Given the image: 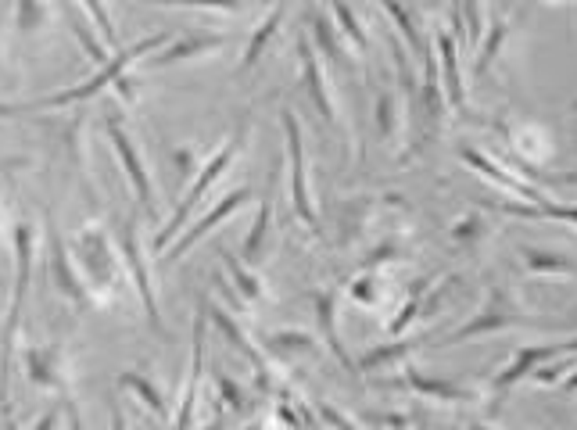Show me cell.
Returning <instances> with one entry per match:
<instances>
[{"instance_id": "1", "label": "cell", "mask_w": 577, "mask_h": 430, "mask_svg": "<svg viewBox=\"0 0 577 430\" xmlns=\"http://www.w3.org/2000/svg\"><path fill=\"white\" fill-rule=\"evenodd\" d=\"M162 43H169V36L165 33L144 36V40H137L133 47H126V51L112 54V61L101 65V69H97L90 79H83V83L69 86V90H58V94H47V97H40V101L0 104V115H33V112H51V108H65V104H76V101H94V97H101L112 83L126 79V69H130L133 61L144 58V54H151V51H158Z\"/></svg>"}, {"instance_id": "2", "label": "cell", "mask_w": 577, "mask_h": 430, "mask_svg": "<svg viewBox=\"0 0 577 430\" xmlns=\"http://www.w3.org/2000/svg\"><path fill=\"white\" fill-rule=\"evenodd\" d=\"M11 241H15V291H11V309L4 319V344H0V409L4 416L11 413V362H15V341L18 327H22V312H26V294L29 280H33V226L26 219H18L15 230H11Z\"/></svg>"}, {"instance_id": "3", "label": "cell", "mask_w": 577, "mask_h": 430, "mask_svg": "<svg viewBox=\"0 0 577 430\" xmlns=\"http://www.w3.org/2000/svg\"><path fill=\"white\" fill-rule=\"evenodd\" d=\"M244 129H248V126L237 129V137L226 140V144L219 147L216 155L208 158V162L198 169V176H194V183H190L187 198H183V201H180V208H176V212H173V219H169V223H165L162 230L155 233V251H165V248H169V241H173L176 233H180L183 226H187V219H190V215H194V208L201 205V198H205L208 190H212V183H216L219 176H223V172H226V165L233 162V155L241 151V144H244Z\"/></svg>"}, {"instance_id": "4", "label": "cell", "mask_w": 577, "mask_h": 430, "mask_svg": "<svg viewBox=\"0 0 577 430\" xmlns=\"http://www.w3.org/2000/svg\"><path fill=\"white\" fill-rule=\"evenodd\" d=\"M560 355H577V337H570V341H556V344H531V348H517L513 359L506 362V370H502L499 377H495V384H491V416L499 413L502 402H506V395L520 384V380H527L538 366H545L549 359H560Z\"/></svg>"}, {"instance_id": "5", "label": "cell", "mask_w": 577, "mask_h": 430, "mask_svg": "<svg viewBox=\"0 0 577 430\" xmlns=\"http://www.w3.org/2000/svg\"><path fill=\"white\" fill-rule=\"evenodd\" d=\"M280 122H284V140H287V165H291V187H287V198H291L294 215L309 226L312 233H319V215L316 205H312L309 194V172H305V140H302V126L291 112H280Z\"/></svg>"}, {"instance_id": "6", "label": "cell", "mask_w": 577, "mask_h": 430, "mask_svg": "<svg viewBox=\"0 0 577 430\" xmlns=\"http://www.w3.org/2000/svg\"><path fill=\"white\" fill-rule=\"evenodd\" d=\"M104 133H108V140H112L115 155H119L122 169H126V176L133 180V190H137L140 205H144L147 219H158V194H155V180H151V172H147L144 158H140L137 144H133L130 129L122 126V119L115 112H108V119H104Z\"/></svg>"}, {"instance_id": "7", "label": "cell", "mask_w": 577, "mask_h": 430, "mask_svg": "<svg viewBox=\"0 0 577 430\" xmlns=\"http://www.w3.org/2000/svg\"><path fill=\"white\" fill-rule=\"evenodd\" d=\"M509 327H549L552 330V327H560V323H545V319L520 316V312H513L506 301H502V294H495V298H488V305H484L470 323H463V327L452 330V334H445V337H434V344L445 348V344L474 341V337H484V334H502V330H509Z\"/></svg>"}, {"instance_id": "8", "label": "cell", "mask_w": 577, "mask_h": 430, "mask_svg": "<svg viewBox=\"0 0 577 430\" xmlns=\"http://www.w3.org/2000/svg\"><path fill=\"white\" fill-rule=\"evenodd\" d=\"M76 251H79V266L87 269L83 280L90 284V291L97 298L108 294V287L115 284V269H119V258L112 255V241H108V233L101 226H83L76 241Z\"/></svg>"}, {"instance_id": "9", "label": "cell", "mask_w": 577, "mask_h": 430, "mask_svg": "<svg viewBox=\"0 0 577 430\" xmlns=\"http://www.w3.org/2000/svg\"><path fill=\"white\" fill-rule=\"evenodd\" d=\"M119 251L126 258V266H130V276L133 284H137V294L144 301V312L151 319V327L155 334H165V323H162V312H158V298H155V284H151V276H147V266H144V251H140V219L130 215L119 230Z\"/></svg>"}, {"instance_id": "10", "label": "cell", "mask_w": 577, "mask_h": 430, "mask_svg": "<svg viewBox=\"0 0 577 430\" xmlns=\"http://www.w3.org/2000/svg\"><path fill=\"white\" fill-rule=\"evenodd\" d=\"M51 273H54V287H58V291L65 294L79 312L97 309V305H101V298L90 291V284L83 280V273H76V262H72L69 248H65V241H61V233L54 230V226H51Z\"/></svg>"}, {"instance_id": "11", "label": "cell", "mask_w": 577, "mask_h": 430, "mask_svg": "<svg viewBox=\"0 0 577 430\" xmlns=\"http://www.w3.org/2000/svg\"><path fill=\"white\" fill-rule=\"evenodd\" d=\"M201 373H205V312H194V341H190V370L183 380V402L180 413H176L173 430H190L194 427V416H198V387Z\"/></svg>"}, {"instance_id": "12", "label": "cell", "mask_w": 577, "mask_h": 430, "mask_svg": "<svg viewBox=\"0 0 577 430\" xmlns=\"http://www.w3.org/2000/svg\"><path fill=\"white\" fill-rule=\"evenodd\" d=\"M251 194H255V190H251V187H241V190H233V194H226V198L219 201V205L212 208V212H208L205 219H201V223L194 226V230H187V233H183V237H180V244H176V248H165V251H162V258H165V262H173V258H183V255H187V251L194 248V244H198L208 230H216V226H219V223H226V219H230V215L237 212V208H241V205H248V201H251Z\"/></svg>"}, {"instance_id": "13", "label": "cell", "mask_w": 577, "mask_h": 430, "mask_svg": "<svg viewBox=\"0 0 577 430\" xmlns=\"http://www.w3.org/2000/svg\"><path fill=\"white\" fill-rule=\"evenodd\" d=\"M26 373H29V384L33 387H51V391L69 387V362H65V352H61L58 344L29 348Z\"/></svg>"}, {"instance_id": "14", "label": "cell", "mask_w": 577, "mask_h": 430, "mask_svg": "<svg viewBox=\"0 0 577 430\" xmlns=\"http://www.w3.org/2000/svg\"><path fill=\"white\" fill-rule=\"evenodd\" d=\"M298 54H302L305 86H309V97H312V104H316L319 119L327 122L330 129H341V115H337L334 94H330L327 76H323V61L316 58V51H312V43H302V47H298Z\"/></svg>"}, {"instance_id": "15", "label": "cell", "mask_w": 577, "mask_h": 430, "mask_svg": "<svg viewBox=\"0 0 577 430\" xmlns=\"http://www.w3.org/2000/svg\"><path fill=\"white\" fill-rule=\"evenodd\" d=\"M208 312H212V319H216V327L226 334V341H230L233 348H237V352H241L244 359H248L251 366H255V380H259V387H266V391H273V370H269V362L259 355V348H255V344H251L248 337H244L241 323H237V319H230V316H226V312L219 309V305H208Z\"/></svg>"}, {"instance_id": "16", "label": "cell", "mask_w": 577, "mask_h": 430, "mask_svg": "<svg viewBox=\"0 0 577 430\" xmlns=\"http://www.w3.org/2000/svg\"><path fill=\"white\" fill-rule=\"evenodd\" d=\"M316 319H319V330H323V337H327V344H330V352L337 355V362H341V366H345L348 373L359 370L352 355L345 352L341 337H337V291L316 294Z\"/></svg>"}, {"instance_id": "17", "label": "cell", "mask_w": 577, "mask_h": 430, "mask_svg": "<svg viewBox=\"0 0 577 430\" xmlns=\"http://www.w3.org/2000/svg\"><path fill=\"white\" fill-rule=\"evenodd\" d=\"M223 43H226V36H187V40H176V43H169L165 51H158L155 58L147 61V69H165V65H173V61L198 58V54L219 51Z\"/></svg>"}, {"instance_id": "18", "label": "cell", "mask_w": 577, "mask_h": 430, "mask_svg": "<svg viewBox=\"0 0 577 430\" xmlns=\"http://www.w3.org/2000/svg\"><path fill=\"white\" fill-rule=\"evenodd\" d=\"M405 384L413 387V391H420V395L427 398H438V402H474L477 391L474 387H459V384H445V380H431V377H423L420 370H405Z\"/></svg>"}, {"instance_id": "19", "label": "cell", "mask_w": 577, "mask_h": 430, "mask_svg": "<svg viewBox=\"0 0 577 430\" xmlns=\"http://www.w3.org/2000/svg\"><path fill=\"white\" fill-rule=\"evenodd\" d=\"M119 384L126 387V391H133V395H137L140 402L147 405V413L155 416L158 423L169 420V402H165V395L158 391V384L151 377H144V373H137V370H126L119 377Z\"/></svg>"}, {"instance_id": "20", "label": "cell", "mask_w": 577, "mask_h": 430, "mask_svg": "<svg viewBox=\"0 0 577 430\" xmlns=\"http://www.w3.org/2000/svg\"><path fill=\"white\" fill-rule=\"evenodd\" d=\"M438 47H441V65H445V104L452 112H463V72H459L456 61V40L448 33H441Z\"/></svg>"}, {"instance_id": "21", "label": "cell", "mask_w": 577, "mask_h": 430, "mask_svg": "<svg viewBox=\"0 0 577 430\" xmlns=\"http://www.w3.org/2000/svg\"><path fill=\"white\" fill-rule=\"evenodd\" d=\"M280 22H284V8H273V11H269L266 22H262V26L255 29V36H251V43H248V51H244V58H241V69H237V72H241V76H248L251 65H255V61H259L262 54H266L269 40H273V36H276Z\"/></svg>"}, {"instance_id": "22", "label": "cell", "mask_w": 577, "mask_h": 430, "mask_svg": "<svg viewBox=\"0 0 577 430\" xmlns=\"http://www.w3.org/2000/svg\"><path fill=\"white\" fill-rule=\"evenodd\" d=\"M427 341H434V334H423V337H409V341H398V344H388V348H370V352L362 355L355 366H359L362 373H370V370H377V366H384V362H391V359H405L409 352H416L420 344H427Z\"/></svg>"}, {"instance_id": "23", "label": "cell", "mask_w": 577, "mask_h": 430, "mask_svg": "<svg viewBox=\"0 0 577 430\" xmlns=\"http://www.w3.org/2000/svg\"><path fill=\"white\" fill-rule=\"evenodd\" d=\"M520 258H524V266L531 276H549V273H563V276H574L577 269L570 266L567 258L560 255H545L538 248H520Z\"/></svg>"}, {"instance_id": "24", "label": "cell", "mask_w": 577, "mask_h": 430, "mask_svg": "<svg viewBox=\"0 0 577 430\" xmlns=\"http://www.w3.org/2000/svg\"><path fill=\"white\" fill-rule=\"evenodd\" d=\"M269 219H273V205H262L259 215H255V223H251L248 237H244V258L248 262H262V255H266V233H269Z\"/></svg>"}, {"instance_id": "25", "label": "cell", "mask_w": 577, "mask_h": 430, "mask_svg": "<svg viewBox=\"0 0 577 430\" xmlns=\"http://www.w3.org/2000/svg\"><path fill=\"white\" fill-rule=\"evenodd\" d=\"M69 26H72V33H76V40L83 43V51L90 54V61H94V65H108V61H112V51H108V47H101L97 33L87 26V22H83V18L76 15V11L69 15Z\"/></svg>"}, {"instance_id": "26", "label": "cell", "mask_w": 577, "mask_h": 430, "mask_svg": "<svg viewBox=\"0 0 577 430\" xmlns=\"http://www.w3.org/2000/svg\"><path fill=\"white\" fill-rule=\"evenodd\" d=\"M377 4H380V8H384V11H388L391 22H395V26L405 33V43L413 47V54H427V47H423L420 33H416V26H413V15H409V8H402L398 0H377Z\"/></svg>"}, {"instance_id": "27", "label": "cell", "mask_w": 577, "mask_h": 430, "mask_svg": "<svg viewBox=\"0 0 577 430\" xmlns=\"http://www.w3.org/2000/svg\"><path fill=\"white\" fill-rule=\"evenodd\" d=\"M330 11L337 15V26H341V33L348 36V40L359 47V51H366V29L359 26V18H355V11L348 8L345 0H330Z\"/></svg>"}, {"instance_id": "28", "label": "cell", "mask_w": 577, "mask_h": 430, "mask_svg": "<svg viewBox=\"0 0 577 430\" xmlns=\"http://www.w3.org/2000/svg\"><path fill=\"white\" fill-rule=\"evenodd\" d=\"M83 8L90 11L94 26L101 29L104 43H108V51H119V29H115L112 15H108V8H104V0H83Z\"/></svg>"}, {"instance_id": "29", "label": "cell", "mask_w": 577, "mask_h": 430, "mask_svg": "<svg viewBox=\"0 0 577 430\" xmlns=\"http://www.w3.org/2000/svg\"><path fill=\"white\" fill-rule=\"evenodd\" d=\"M223 266L230 269L233 284L241 287L244 298H248V301H259V298H262V280H255V276H251L248 269H244L241 262H237V258H233V255H223Z\"/></svg>"}, {"instance_id": "30", "label": "cell", "mask_w": 577, "mask_h": 430, "mask_svg": "<svg viewBox=\"0 0 577 430\" xmlns=\"http://www.w3.org/2000/svg\"><path fill=\"white\" fill-rule=\"evenodd\" d=\"M395 112H398V101H395V97H391V94H380V97H377V108H373V122H377V133H380L384 140L395 137V126H398Z\"/></svg>"}, {"instance_id": "31", "label": "cell", "mask_w": 577, "mask_h": 430, "mask_svg": "<svg viewBox=\"0 0 577 430\" xmlns=\"http://www.w3.org/2000/svg\"><path fill=\"white\" fill-rule=\"evenodd\" d=\"M312 29H316V40H319V54L330 61H345V51H341V43H337L334 29L327 26V18L312 15Z\"/></svg>"}, {"instance_id": "32", "label": "cell", "mask_w": 577, "mask_h": 430, "mask_svg": "<svg viewBox=\"0 0 577 430\" xmlns=\"http://www.w3.org/2000/svg\"><path fill=\"white\" fill-rule=\"evenodd\" d=\"M47 22V4L44 0H18V29L33 33Z\"/></svg>"}, {"instance_id": "33", "label": "cell", "mask_w": 577, "mask_h": 430, "mask_svg": "<svg viewBox=\"0 0 577 430\" xmlns=\"http://www.w3.org/2000/svg\"><path fill=\"white\" fill-rule=\"evenodd\" d=\"M427 287H431V280H420V284L413 287V298H409V305H405V309L398 312L395 319H391V327H388L391 334H402V330L409 327V323H413V319H416V312L423 309V291H427Z\"/></svg>"}, {"instance_id": "34", "label": "cell", "mask_w": 577, "mask_h": 430, "mask_svg": "<svg viewBox=\"0 0 577 430\" xmlns=\"http://www.w3.org/2000/svg\"><path fill=\"white\" fill-rule=\"evenodd\" d=\"M216 384H219V395H223V402L233 405V413H248V402H244V391L237 380H230L223 370H216Z\"/></svg>"}, {"instance_id": "35", "label": "cell", "mask_w": 577, "mask_h": 430, "mask_svg": "<svg viewBox=\"0 0 577 430\" xmlns=\"http://www.w3.org/2000/svg\"><path fill=\"white\" fill-rule=\"evenodd\" d=\"M151 4H176V8H216V11H237L244 0H151Z\"/></svg>"}, {"instance_id": "36", "label": "cell", "mask_w": 577, "mask_h": 430, "mask_svg": "<svg viewBox=\"0 0 577 430\" xmlns=\"http://www.w3.org/2000/svg\"><path fill=\"white\" fill-rule=\"evenodd\" d=\"M348 294H352L359 305H373L377 301V276L373 273H362L359 280H355L352 287H348Z\"/></svg>"}, {"instance_id": "37", "label": "cell", "mask_w": 577, "mask_h": 430, "mask_svg": "<svg viewBox=\"0 0 577 430\" xmlns=\"http://www.w3.org/2000/svg\"><path fill=\"white\" fill-rule=\"evenodd\" d=\"M502 36H506V22H499L495 26V33H491V40L484 43V51H481V58H477V76H484V69H488V61L499 54V43H502Z\"/></svg>"}, {"instance_id": "38", "label": "cell", "mask_w": 577, "mask_h": 430, "mask_svg": "<svg viewBox=\"0 0 577 430\" xmlns=\"http://www.w3.org/2000/svg\"><path fill=\"white\" fill-rule=\"evenodd\" d=\"M463 8H466V18H470V26H466V40L477 43V40H481V4H477V0H463Z\"/></svg>"}, {"instance_id": "39", "label": "cell", "mask_w": 577, "mask_h": 430, "mask_svg": "<svg viewBox=\"0 0 577 430\" xmlns=\"http://www.w3.org/2000/svg\"><path fill=\"white\" fill-rule=\"evenodd\" d=\"M477 230H481V215H470L466 223H459L456 230H452V237H456V241H463V244H470Z\"/></svg>"}, {"instance_id": "40", "label": "cell", "mask_w": 577, "mask_h": 430, "mask_svg": "<svg viewBox=\"0 0 577 430\" xmlns=\"http://www.w3.org/2000/svg\"><path fill=\"white\" fill-rule=\"evenodd\" d=\"M173 158H176V169H180V176L187 180L190 169H194V151H190V147H183V151H176Z\"/></svg>"}, {"instance_id": "41", "label": "cell", "mask_w": 577, "mask_h": 430, "mask_svg": "<svg viewBox=\"0 0 577 430\" xmlns=\"http://www.w3.org/2000/svg\"><path fill=\"white\" fill-rule=\"evenodd\" d=\"M65 416H69V430H83V416H79V405L65 395Z\"/></svg>"}, {"instance_id": "42", "label": "cell", "mask_w": 577, "mask_h": 430, "mask_svg": "<svg viewBox=\"0 0 577 430\" xmlns=\"http://www.w3.org/2000/svg\"><path fill=\"white\" fill-rule=\"evenodd\" d=\"M112 430H130V416L119 402H112Z\"/></svg>"}, {"instance_id": "43", "label": "cell", "mask_w": 577, "mask_h": 430, "mask_svg": "<svg viewBox=\"0 0 577 430\" xmlns=\"http://www.w3.org/2000/svg\"><path fill=\"white\" fill-rule=\"evenodd\" d=\"M560 395H577V370H574V373H567V377H563Z\"/></svg>"}, {"instance_id": "44", "label": "cell", "mask_w": 577, "mask_h": 430, "mask_svg": "<svg viewBox=\"0 0 577 430\" xmlns=\"http://www.w3.org/2000/svg\"><path fill=\"white\" fill-rule=\"evenodd\" d=\"M223 423H226V416H223V409H219V416H216V420H212V423H208L205 430H223Z\"/></svg>"}, {"instance_id": "45", "label": "cell", "mask_w": 577, "mask_h": 430, "mask_svg": "<svg viewBox=\"0 0 577 430\" xmlns=\"http://www.w3.org/2000/svg\"><path fill=\"white\" fill-rule=\"evenodd\" d=\"M466 430H488V427H484V423H470Z\"/></svg>"}]
</instances>
